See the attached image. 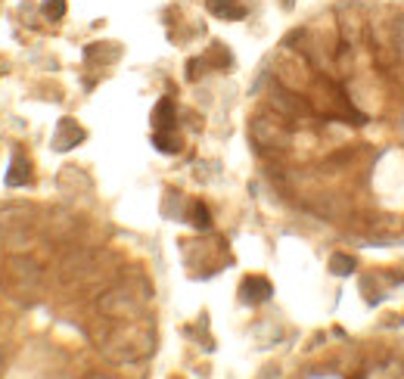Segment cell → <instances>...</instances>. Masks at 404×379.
Wrapping results in <instances>:
<instances>
[{"label":"cell","mask_w":404,"mask_h":379,"mask_svg":"<svg viewBox=\"0 0 404 379\" xmlns=\"http://www.w3.org/2000/svg\"><path fill=\"white\" fill-rule=\"evenodd\" d=\"M255 137H259L261 143H271V140L286 143V131H283V128H268V122H255Z\"/></svg>","instance_id":"cell-2"},{"label":"cell","mask_w":404,"mask_h":379,"mask_svg":"<svg viewBox=\"0 0 404 379\" xmlns=\"http://www.w3.org/2000/svg\"><path fill=\"white\" fill-rule=\"evenodd\" d=\"M44 13H47V19H59V16L66 13V4H63V0H47Z\"/></svg>","instance_id":"cell-3"},{"label":"cell","mask_w":404,"mask_h":379,"mask_svg":"<svg viewBox=\"0 0 404 379\" xmlns=\"http://www.w3.org/2000/svg\"><path fill=\"white\" fill-rule=\"evenodd\" d=\"M209 10L214 16H227V19H239V16L246 13L237 0H209Z\"/></svg>","instance_id":"cell-1"}]
</instances>
